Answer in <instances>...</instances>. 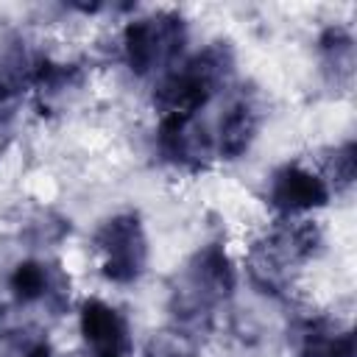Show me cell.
<instances>
[{
	"mask_svg": "<svg viewBox=\"0 0 357 357\" xmlns=\"http://www.w3.org/2000/svg\"><path fill=\"white\" fill-rule=\"evenodd\" d=\"M234 70V53L229 42H212L192 59H187L181 67L165 73L153 92V106L165 114L178 117H195L209 98L229 81Z\"/></svg>",
	"mask_w": 357,
	"mask_h": 357,
	"instance_id": "6da1fadb",
	"label": "cell"
},
{
	"mask_svg": "<svg viewBox=\"0 0 357 357\" xmlns=\"http://www.w3.org/2000/svg\"><path fill=\"white\" fill-rule=\"evenodd\" d=\"M237 273L220 243H209L190 257L170 287V310L181 324H201L215 307L231 298Z\"/></svg>",
	"mask_w": 357,
	"mask_h": 357,
	"instance_id": "7a4b0ae2",
	"label": "cell"
},
{
	"mask_svg": "<svg viewBox=\"0 0 357 357\" xmlns=\"http://www.w3.org/2000/svg\"><path fill=\"white\" fill-rule=\"evenodd\" d=\"M321 243H324L321 229L307 220L284 223L268 237L257 240L245 259L254 287H259L268 296H282L290 282V271L307 262L310 257H315L321 251Z\"/></svg>",
	"mask_w": 357,
	"mask_h": 357,
	"instance_id": "3957f363",
	"label": "cell"
},
{
	"mask_svg": "<svg viewBox=\"0 0 357 357\" xmlns=\"http://www.w3.org/2000/svg\"><path fill=\"white\" fill-rule=\"evenodd\" d=\"M187 42V25L178 11H153L131 20L123 31L126 64L134 75H151L173 67Z\"/></svg>",
	"mask_w": 357,
	"mask_h": 357,
	"instance_id": "277c9868",
	"label": "cell"
},
{
	"mask_svg": "<svg viewBox=\"0 0 357 357\" xmlns=\"http://www.w3.org/2000/svg\"><path fill=\"white\" fill-rule=\"evenodd\" d=\"M103 276L114 284H131L148 265V240L137 212H120L103 220L95 231Z\"/></svg>",
	"mask_w": 357,
	"mask_h": 357,
	"instance_id": "5b68a950",
	"label": "cell"
},
{
	"mask_svg": "<svg viewBox=\"0 0 357 357\" xmlns=\"http://www.w3.org/2000/svg\"><path fill=\"white\" fill-rule=\"evenodd\" d=\"M78 326L89 357H131V329L120 310L100 298H86L78 312Z\"/></svg>",
	"mask_w": 357,
	"mask_h": 357,
	"instance_id": "8992f818",
	"label": "cell"
},
{
	"mask_svg": "<svg viewBox=\"0 0 357 357\" xmlns=\"http://www.w3.org/2000/svg\"><path fill=\"white\" fill-rule=\"evenodd\" d=\"M156 145L165 162L173 167L198 173L212 162V139L204 126L195 123V117H178V114H165L156 131Z\"/></svg>",
	"mask_w": 357,
	"mask_h": 357,
	"instance_id": "52a82bcc",
	"label": "cell"
},
{
	"mask_svg": "<svg viewBox=\"0 0 357 357\" xmlns=\"http://www.w3.org/2000/svg\"><path fill=\"white\" fill-rule=\"evenodd\" d=\"M326 201H329V187H326L324 176H318L296 162H287L273 170L271 184H268V204L279 215L290 218L298 212H310V209L324 206Z\"/></svg>",
	"mask_w": 357,
	"mask_h": 357,
	"instance_id": "ba28073f",
	"label": "cell"
},
{
	"mask_svg": "<svg viewBox=\"0 0 357 357\" xmlns=\"http://www.w3.org/2000/svg\"><path fill=\"white\" fill-rule=\"evenodd\" d=\"M8 287L20 304L47 301L53 310H61L67 301L70 282L50 265L39 262V259H25V262L14 265V271L8 276Z\"/></svg>",
	"mask_w": 357,
	"mask_h": 357,
	"instance_id": "9c48e42d",
	"label": "cell"
},
{
	"mask_svg": "<svg viewBox=\"0 0 357 357\" xmlns=\"http://www.w3.org/2000/svg\"><path fill=\"white\" fill-rule=\"evenodd\" d=\"M318 59H321V73L329 86L335 89L351 86L354 67H357V50H354V36L346 28L329 25L318 36Z\"/></svg>",
	"mask_w": 357,
	"mask_h": 357,
	"instance_id": "30bf717a",
	"label": "cell"
},
{
	"mask_svg": "<svg viewBox=\"0 0 357 357\" xmlns=\"http://www.w3.org/2000/svg\"><path fill=\"white\" fill-rule=\"evenodd\" d=\"M259 106L251 98H240L237 103L229 106V112L220 117V131H218V151L223 159H237L243 156L257 131H259Z\"/></svg>",
	"mask_w": 357,
	"mask_h": 357,
	"instance_id": "8fae6325",
	"label": "cell"
},
{
	"mask_svg": "<svg viewBox=\"0 0 357 357\" xmlns=\"http://www.w3.org/2000/svg\"><path fill=\"white\" fill-rule=\"evenodd\" d=\"M31 84L36 89V103L45 112L64 103L73 89L81 84V70L75 64H53V61H36L31 70Z\"/></svg>",
	"mask_w": 357,
	"mask_h": 357,
	"instance_id": "7c38bea8",
	"label": "cell"
},
{
	"mask_svg": "<svg viewBox=\"0 0 357 357\" xmlns=\"http://www.w3.org/2000/svg\"><path fill=\"white\" fill-rule=\"evenodd\" d=\"M145 357H198V340L187 329L165 326L148 337Z\"/></svg>",
	"mask_w": 357,
	"mask_h": 357,
	"instance_id": "4fadbf2b",
	"label": "cell"
},
{
	"mask_svg": "<svg viewBox=\"0 0 357 357\" xmlns=\"http://www.w3.org/2000/svg\"><path fill=\"white\" fill-rule=\"evenodd\" d=\"M324 176H326L324 178L326 187L335 184L337 192H343V190H349L354 184V176H357V145L351 139L343 142L340 148L329 151V156L324 162Z\"/></svg>",
	"mask_w": 357,
	"mask_h": 357,
	"instance_id": "5bb4252c",
	"label": "cell"
},
{
	"mask_svg": "<svg viewBox=\"0 0 357 357\" xmlns=\"http://www.w3.org/2000/svg\"><path fill=\"white\" fill-rule=\"evenodd\" d=\"M22 357H56V351L50 349V343L45 337H36V340H28L25 343Z\"/></svg>",
	"mask_w": 357,
	"mask_h": 357,
	"instance_id": "9a60e30c",
	"label": "cell"
},
{
	"mask_svg": "<svg viewBox=\"0 0 357 357\" xmlns=\"http://www.w3.org/2000/svg\"><path fill=\"white\" fill-rule=\"evenodd\" d=\"M6 324H8V315H6V307L0 304V337L6 335Z\"/></svg>",
	"mask_w": 357,
	"mask_h": 357,
	"instance_id": "2e32d148",
	"label": "cell"
}]
</instances>
